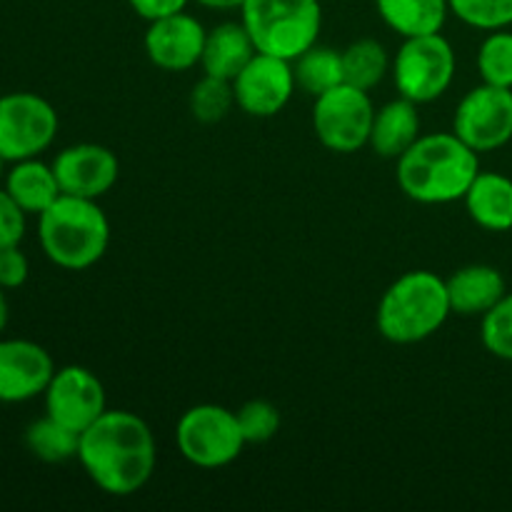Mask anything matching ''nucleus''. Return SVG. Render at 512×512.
<instances>
[{"label":"nucleus","instance_id":"f257e3e1","mask_svg":"<svg viewBox=\"0 0 512 512\" xmlns=\"http://www.w3.org/2000/svg\"><path fill=\"white\" fill-rule=\"evenodd\" d=\"M78 460L88 478L113 498L140 493L158 468L150 425L130 410H105L80 433Z\"/></svg>","mask_w":512,"mask_h":512},{"label":"nucleus","instance_id":"f03ea898","mask_svg":"<svg viewBox=\"0 0 512 512\" xmlns=\"http://www.w3.org/2000/svg\"><path fill=\"white\" fill-rule=\"evenodd\" d=\"M480 153L465 145L458 135H420L395 163L400 190L420 205H448L465 198L480 173Z\"/></svg>","mask_w":512,"mask_h":512},{"label":"nucleus","instance_id":"7ed1b4c3","mask_svg":"<svg viewBox=\"0 0 512 512\" xmlns=\"http://www.w3.org/2000/svg\"><path fill=\"white\" fill-rule=\"evenodd\" d=\"M450 310L448 285L433 270H408L390 283L375 313L378 333L393 345H415L433 338Z\"/></svg>","mask_w":512,"mask_h":512},{"label":"nucleus","instance_id":"20e7f679","mask_svg":"<svg viewBox=\"0 0 512 512\" xmlns=\"http://www.w3.org/2000/svg\"><path fill=\"white\" fill-rule=\"evenodd\" d=\"M38 240L50 263L78 273L108 253L110 220L98 200L63 193L38 215Z\"/></svg>","mask_w":512,"mask_h":512},{"label":"nucleus","instance_id":"39448f33","mask_svg":"<svg viewBox=\"0 0 512 512\" xmlns=\"http://www.w3.org/2000/svg\"><path fill=\"white\" fill-rule=\"evenodd\" d=\"M240 20L248 28L258 53L293 63L318 43L323 8L320 0H245Z\"/></svg>","mask_w":512,"mask_h":512},{"label":"nucleus","instance_id":"423d86ee","mask_svg":"<svg viewBox=\"0 0 512 512\" xmlns=\"http://www.w3.org/2000/svg\"><path fill=\"white\" fill-rule=\"evenodd\" d=\"M175 445L190 465L218 470L235 463L243 453V430L233 410L215 403L193 405L175 425Z\"/></svg>","mask_w":512,"mask_h":512},{"label":"nucleus","instance_id":"0eeeda50","mask_svg":"<svg viewBox=\"0 0 512 512\" xmlns=\"http://www.w3.org/2000/svg\"><path fill=\"white\" fill-rule=\"evenodd\" d=\"M455 68H458V58L450 40L440 33H430L403 38L390 73H393L400 98L425 105L448 93Z\"/></svg>","mask_w":512,"mask_h":512},{"label":"nucleus","instance_id":"6e6552de","mask_svg":"<svg viewBox=\"0 0 512 512\" xmlns=\"http://www.w3.org/2000/svg\"><path fill=\"white\" fill-rule=\"evenodd\" d=\"M375 105L368 90L340 83L318 95L313 105V130L320 145L333 153H358L373 130Z\"/></svg>","mask_w":512,"mask_h":512},{"label":"nucleus","instance_id":"1a4fd4ad","mask_svg":"<svg viewBox=\"0 0 512 512\" xmlns=\"http://www.w3.org/2000/svg\"><path fill=\"white\" fill-rule=\"evenodd\" d=\"M60 120L38 93H8L0 98V158L5 163L38 158L53 145Z\"/></svg>","mask_w":512,"mask_h":512},{"label":"nucleus","instance_id":"9d476101","mask_svg":"<svg viewBox=\"0 0 512 512\" xmlns=\"http://www.w3.org/2000/svg\"><path fill=\"white\" fill-rule=\"evenodd\" d=\"M453 133L475 153H490L512 140V88L478 85L463 95L453 115Z\"/></svg>","mask_w":512,"mask_h":512},{"label":"nucleus","instance_id":"9b49d317","mask_svg":"<svg viewBox=\"0 0 512 512\" xmlns=\"http://www.w3.org/2000/svg\"><path fill=\"white\" fill-rule=\"evenodd\" d=\"M293 63L268 53H255L253 60L233 78L235 105L250 118H273L293 98Z\"/></svg>","mask_w":512,"mask_h":512},{"label":"nucleus","instance_id":"f8f14e48","mask_svg":"<svg viewBox=\"0 0 512 512\" xmlns=\"http://www.w3.org/2000/svg\"><path fill=\"white\" fill-rule=\"evenodd\" d=\"M105 410L108 398L93 370L83 365H65L55 370L53 380L45 388V415L68 425L75 433H83Z\"/></svg>","mask_w":512,"mask_h":512},{"label":"nucleus","instance_id":"ddd939ff","mask_svg":"<svg viewBox=\"0 0 512 512\" xmlns=\"http://www.w3.org/2000/svg\"><path fill=\"white\" fill-rule=\"evenodd\" d=\"M60 193L98 200L115 188L120 178L118 155L98 143H75L60 150L53 163Z\"/></svg>","mask_w":512,"mask_h":512},{"label":"nucleus","instance_id":"4468645a","mask_svg":"<svg viewBox=\"0 0 512 512\" xmlns=\"http://www.w3.org/2000/svg\"><path fill=\"white\" fill-rule=\"evenodd\" d=\"M205 35L208 30L203 28V23L195 15L180 10V13L165 15L148 25L145 55L155 68L168 70V73H183V70L200 65Z\"/></svg>","mask_w":512,"mask_h":512},{"label":"nucleus","instance_id":"2eb2a0df","mask_svg":"<svg viewBox=\"0 0 512 512\" xmlns=\"http://www.w3.org/2000/svg\"><path fill=\"white\" fill-rule=\"evenodd\" d=\"M55 363L33 340H0V403H25L45 395Z\"/></svg>","mask_w":512,"mask_h":512},{"label":"nucleus","instance_id":"dca6fc26","mask_svg":"<svg viewBox=\"0 0 512 512\" xmlns=\"http://www.w3.org/2000/svg\"><path fill=\"white\" fill-rule=\"evenodd\" d=\"M450 310L463 318H483L490 308L503 300L508 293L503 273L493 265H465L455 270L448 280Z\"/></svg>","mask_w":512,"mask_h":512},{"label":"nucleus","instance_id":"f3484780","mask_svg":"<svg viewBox=\"0 0 512 512\" xmlns=\"http://www.w3.org/2000/svg\"><path fill=\"white\" fill-rule=\"evenodd\" d=\"M475 225L490 233L512 228V180L495 170H480L463 198Z\"/></svg>","mask_w":512,"mask_h":512},{"label":"nucleus","instance_id":"a211bd4d","mask_svg":"<svg viewBox=\"0 0 512 512\" xmlns=\"http://www.w3.org/2000/svg\"><path fill=\"white\" fill-rule=\"evenodd\" d=\"M255 53H258V48H255L243 20L240 23H220L205 35L200 68L205 75L233 83L235 75L253 60Z\"/></svg>","mask_w":512,"mask_h":512},{"label":"nucleus","instance_id":"6ab92c4d","mask_svg":"<svg viewBox=\"0 0 512 512\" xmlns=\"http://www.w3.org/2000/svg\"><path fill=\"white\" fill-rule=\"evenodd\" d=\"M420 138L418 105L408 98H395L375 110L368 145L385 160H398Z\"/></svg>","mask_w":512,"mask_h":512},{"label":"nucleus","instance_id":"aec40b11","mask_svg":"<svg viewBox=\"0 0 512 512\" xmlns=\"http://www.w3.org/2000/svg\"><path fill=\"white\" fill-rule=\"evenodd\" d=\"M5 190L28 215H40L63 195L53 165L38 158L13 163L5 175Z\"/></svg>","mask_w":512,"mask_h":512},{"label":"nucleus","instance_id":"412c9836","mask_svg":"<svg viewBox=\"0 0 512 512\" xmlns=\"http://www.w3.org/2000/svg\"><path fill=\"white\" fill-rule=\"evenodd\" d=\"M378 15L400 38L440 33L448 20V0H375Z\"/></svg>","mask_w":512,"mask_h":512},{"label":"nucleus","instance_id":"4be33fe9","mask_svg":"<svg viewBox=\"0 0 512 512\" xmlns=\"http://www.w3.org/2000/svg\"><path fill=\"white\" fill-rule=\"evenodd\" d=\"M293 73L298 88L318 98V95L328 93L335 85L345 83L343 53L328 48V45L315 43L313 48H308L303 55L293 60Z\"/></svg>","mask_w":512,"mask_h":512},{"label":"nucleus","instance_id":"5701e85b","mask_svg":"<svg viewBox=\"0 0 512 512\" xmlns=\"http://www.w3.org/2000/svg\"><path fill=\"white\" fill-rule=\"evenodd\" d=\"M343 53V75L345 83L360 90H373L383 83L385 75L393 68L388 50L375 38H360L350 43Z\"/></svg>","mask_w":512,"mask_h":512},{"label":"nucleus","instance_id":"b1692460","mask_svg":"<svg viewBox=\"0 0 512 512\" xmlns=\"http://www.w3.org/2000/svg\"><path fill=\"white\" fill-rule=\"evenodd\" d=\"M25 445L43 463H65V460L78 458L80 433H75L68 425L58 423L50 415H45V418L28 425V430H25Z\"/></svg>","mask_w":512,"mask_h":512},{"label":"nucleus","instance_id":"393cba45","mask_svg":"<svg viewBox=\"0 0 512 512\" xmlns=\"http://www.w3.org/2000/svg\"><path fill=\"white\" fill-rule=\"evenodd\" d=\"M233 105L235 93L230 80L203 75V78L193 85V93H190V113H193V118L198 120V123H220V120L228 118Z\"/></svg>","mask_w":512,"mask_h":512},{"label":"nucleus","instance_id":"a878e982","mask_svg":"<svg viewBox=\"0 0 512 512\" xmlns=\"http://www.w3.org/2000/svg\"><path fill=\"white\" fill-rule=\"evenodd\" d=\"M478 73L483 83L512 88V33L508 28L490 30L480 43Z\"/></svg>","mask_w":512,"mask_h":512},{"label":"nucleus","instance_id":"bb28decb","mask_svg":"<svg viewBox=\"0 0 512 512\" xmlns=\"http://www.w3.org/2000/svg\"><path fill=\"white\" fill-rule=\"evenodd\" d=\"M450 13L478 30H503L512 25V0H448Z\"/></svg>","mask_w":512,"mask_h":512},{"label":"nucleus","instance_id":"cd10ccee","mask_svg":"<svg viewBox=\"0 0 512 512\" xmlns=\"http://www.w3.org/2000/svg\"><path fill=\"white\" fill-rule=\"evenodd\" d=\"M480 320V340L485 350L498 360L512 363V293H505L503 300Z\"/></svg>","mask_w":512,"mask_h":512},{"label":"nucleus","instance_id":"c85d7f7f","mask_svg":"<svg viewBox=\"0 0 512 512\" xmlns=\"http://www.w3.org/2000/svg\"><path fill=\"white\" fill-rule=\"evenodd\" d=\"M235 415L248 445L268 443L280 430V410L268 400H248Z\"/></svg>","mask_w":512,"mask_h":512},{"label":"nucleus","instance_id":"c756f323","mask_svg":"<svg viewBox=\"0 0 512 512\" xmlns=\"http://www.w3.org/2000/svg\"><path fill=\"white\" fill-rule=\"evenodd\" d=\"M25 210L8 195V190H0V250L20 245L25 235Z\"/></svg>","mask_w":512,"mask_h":512},{"label":"nucleus","instance_id":"7c9ffc66","mask_svg":"<svg viewBox=\"0 0 512 512\" xmlns=\"http://www.w3.org/2000/svg\"><path fill=\"white\" fill-rule=\"evenodd\" d=\"M30 263L18 245L0 250V288L13 290L28 280Z\"/></svg>","mask_w":512,"mask_h":512},{"label":"nucleus","instance_id":"2f4dec72","mask_svg":"<svg viewBox=\"0 0 512 512\" xmlns=\"http://www.w3.org/2000/svg\"><path fill=\"white\" fill-rule=\"evenodd\" d=\"M188 3L190 0H128L133 13L138 15V18L148 20V23L165 18V15L180 13V10H185Z\"/></svg>","mask_w":512,"mask_h":512},{"label":"nucleus","instance_id":"473e14b6","mask_svg":"<svg viewBox=\"0 0 512 512\" xmlns=\"http://www.w3.org/2000/svg\"><path fill=\"white\" fill-rule=\"evenodd\" d=\"M200 3L203 8H213V10H235V8H243L245 0H195Z\"/></svg>","mask_w":512,"mask_h":512},{"label":"nucleus","instance_id":"72a5a7b5","mask_svg":"<svg viewBox=\"0 0 512 512\" xmlns=\"http://www.w3.org/2000/svg\"><path fill=\"white\" fill-rule=\"evenodd\" d=\"M8 320H10V305H8V298H5V288H0V333L5 330Z\"/></svg>","mask_w":512,"mask_h":512},{"label":"nucleus","instance_id":"f704fd0d","mask_svg":"<svg viewBox=\"0 0 512 512\" xmlns=\"http://www.w3.org/2000/svg\"><path fill=\"white\" fill-rule=\"evenodd\" d=\"M3 168H5V160L0 158V178H3Z\"/></svg>","mask_w":512,"mask_h":512}]
</instances>
